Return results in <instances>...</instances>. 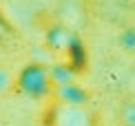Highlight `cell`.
I'll return each instance as SVG.
<instances>
[{
    "instance_id": "6da1fadb",
    "label": "cell",
    "mask_w": 135,
    "mask_h": 126,
    "mask_svg": "<svg viewBox=\"0 0 135 126\" xmlns=\"http://www.w3.org/2000/svg\"><path fill=\"white\" fill-rule=\"evenodd\" d=\"M42 126H102L100 113L89 104L49 100L42 111Z\"/></svg>"
},
{
    "instance_id": "7a4b0ae2",
    "label": "cell",
    "mask_w": 135,
    "mask_h": 126,
    "mask_svg": "<svg viewBox=\"0 0 135 126\" xmlns=\"http://www.w3.org/2000/svg\"><path fill=\"white\" fill-rule=\"evenodd\" d=\"M13 91L29 97V100H36V102H49L55 91L51 69L47 64H40V62L27 64L13 77Z\"/></svg>"
},
{
    "instance_id": "3957f363",
    "label": "cell",
    "mask_w": 135,
    "mask_h": 126,
    "mask_svg": "<svg viewBox=\"0 0 135 126\" xmlns=\"http://www.w3.org/2000/svg\"><path fill=\"white\" fill-rule=\"evenodd\" d=\"M47 44L49 49L55 51V53H62V55H69L73 49L78 47V38L71 29H66L64 25H55L47 31Z\"/></svg>"
},
{
    "instance_id": "277c9868",
    "label": "cell",
    "mask_w": 135,
    "mask_h": 126,
    "mask_svg": "<svg viewBox=\"0 0 135 126\" xmlns=\"http://www.w3.org/2000/svg\"><path fill=\"white\" fill-rule=\"evenodd\" d=\"M117 119L122 126H135V97H126L117 108Z\"/></svg>"
},
{
    "instance_id": "5b68a950",
    "label": "cell",
    "mask_w": 135,
    "mask_h": 126,
    "mask_svg": "<svg viewBox=\"0 0 135 126\" xmlns=\"http://www.w3.org/2000/svg\"><path fill=\"white\" fill-rule=\"evenodd\" d=\"M13 38H16V29H13V25L7 20V16L0 11V44H9Z\"/></svg>"
},
{
    "instance_id": "8992f818",
    "label": "cell",
    "mask_w": 135,
    "mask_h": 126,
    "mask_svg": "<svg viewBox=\"0 0 135 126\" xmlns=\"http://www.w3.org/2000/svg\"><path fill=\"white\" fill-rule=\"evenodd\" d=\"M7 89H13V80H11L7 71L0 69V91H7Z\"/></svg>"
},
{
    "instance_id": "52a82bcc",
    "label": "cell",
    "mask_w": 135,
    "mask_h": 126,
    "mask_svg": "<svg viewBox=\"0 0 135 126\" xmlns=\"http://www.w3.org/2000/svg\"><path fill=\"white\" fill-rule=\"evenodd\" d=\"M0 126H4V124H2V122H0Z\"/></svg>"
}]
</instances>
